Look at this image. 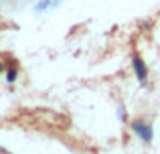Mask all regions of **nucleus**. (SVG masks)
Listing matches in <instances>:
<instances>
[{
  "mask_svg": "<svg viewBox=\"0 0 160 154\" xmlns=\"http://www.w3.org/2000/svg\"><path fill=\"white\" fill-rule=\"evenodd\" d=\"M132 65H134V71H136V77L140 79L142 83H144L146 79H148V69H146V63L142 61V57H140V55H134Z\"/></svg>",
  "mask_w": 160,
  "mask_h": 154,
  "instance_id": "obj_1",
  "label": "nucleus"
},
{
  "mask_svg": "<svg viewBox=\"0 0 160 154\" xmlns=\"http://www.w3.org/2000/svg\"><path fill=\"white\" fill-rule=\"evenodd\" d=\"M132 128L136 130V134H140L142 138L146 140V142H150V140H152V130H150V128L146 126L144 122H140V120H136V122L132 124Z\"/></svg>",
  "mask_w": 160,
  "mask_h": 154,
  "instance_id": "obj_2",
  "label": "nucleus"
},
{
  "mask_svg": "<svg viewBox=\"0 0 160 154\" xmlns=\"http://www.w3.org/2000/svg\"><path fill=\"white\" fill-rule=\"evenodd\" d=\"M16 75H18V73H16V69H10V71L6 73V79L12 83V81H16Z\"/></svg>",
  "mask_w": 160,
  "mask_h": 154,
  "instance_id": "obj_3",
  "label": "nucleus"
},
{
  "mask_svg": "<svg viewBox=\"0 0 160 154\" xmlns=\"http://www.w3.org/2000/svg\"><path fill=\"white\" fill-rule=\"evenodd\" d=\"M0 71H2V63H0Z\"/></svg>",
  "mask_w": 160,
  "mask_h": 154,
  "instance_id": "obj_4",
  "label": "nucleus"
}]
</instances>
